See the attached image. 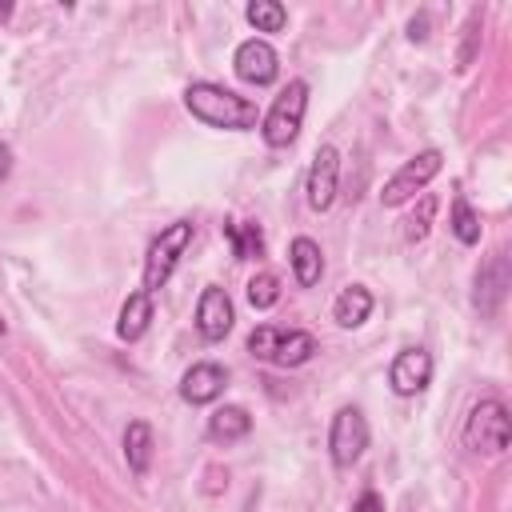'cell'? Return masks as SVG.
Returning <instances> with one entry per match:
<instances>
[{"instance_id": "cell-1", "label": "cell", "mask_w": 512, "mask_h": 512, "mask_svg": "<svg viewBox=\"0 0 512 512\" xmlns=\"http://www.w3.org/2000/svg\"><path fill=\"white\" fill-rule=\"evenodd\" d=\"M184 104L196 120H204L208 128H228V132H244V128H256L260 112L252 100L236 96L232 88L224 84H212V80H196L184 88Z\"/></svg>"}, {"instance_id": "cell-2", "label": "cell", "mask_w": 512, "mask_h": 512, "mask_svg": "<svg viewBox=\"0 0 512 512\" xmlns=\"http://www.w3.org/2000/svg\"><path fill=\"white\" fill-rule=\"evenodd\" d=\"M508 436H512V420H508L504 400H480V404L468 412L464 444H468L472 452L496 456V452H504V448H508Z\"/></svg>"}, {"instance_id": "cell-3", "label": "cell", "mask_w": 512, "mask_h": 512, "mask_svg": "<svg viewBox=\"0 0 512 512\" xmlns=\"http://www.w3.org/2000/svg\"><path fill=\"white\" fill-rule=\"evenodd\" d=\"M192 244V220H176L168 224L152 244H148V256H144V292L152 296L156 288H164V280L172 276L176 260L184 256V248Z\"/></svg>"}, {"instance_id": "cell-4", "label": "cell", "mask_w": 512, "mask_h": 512, "mask_svg": "<svg viewBox=\"0 0 512 512\" xmlns=\"http://www.w3.org/2000/svg\"><path fill=\"white\" fill-rule=\"evenodd\" d=\"M304 108H308V84L304 80H292L276 100H272V108H268V116H264V144H272V148H284V144H292L296 140V132H300V120H304Z\"/></svg>"}, {"instance_id": "cell-5", "label": "cell", "mask_w": 512, "mask_h": 512, "mask_svg": "<svg viewBox=\"0 0 512 512\" xmlns=\"http://www.w3.org/2000/svg\"><path fill=\"white\" fill-rule=\"evenodd\" d=\"M368 448V420L360 408H340L332 416V428H328V452H332V464L336 468H348L364 456Z\"/></svg>"}, {"instance_id": "cell-6", "label": "cell", "mask_w": 512, "mask_h": 512, "mask_svg": "<svg viewBox=\"0 0 512 512\" xmlns=\"http://www.w3.org/2000/svg\"><path fill=\"white\" fill-rule=\"evenodd\" d=\"M440 164H444V156L436 152V148H428V152H420V156H412L388 184H384V192H380V204L384 208H396V204H404V200H412L416 192H424L428 188V180L440 172Z\"/></svg>"}, {"instance_id": "cell-7", "label": "cell", "mask_w": 512, "mask_h": 512, "mask_svg": "<svg viewBox=\"0 0 512 512\" xmlns=\"http://www.w3.org/2000/svg\"><path fill=\"white\" fill-rule=\"evenodd\" d=\"M336 180H340V152L332 144H324L316 156H312V168H308V208L312 212H328L332 200H336Z\"/></svg>"}, {"instance_id": "cell-8", "label": "cell", "mask_w": 512, "mask_h": 512, "mask_svg": "<svg viewBox=\"0 0 512 512\" xmlns=\"http://www.w3.org/2000/svg\"><path fill=\"white\" fill-rule=\"evenodd\" d=\"M232 320H236V312H232L228 292L220 284H208L200 292V304H196V332L216 344V340H224L232 332Z\"/></svg>"}, {"instance_id": "cell-9", "label": "cell", "mask_w": 512, "mask_h": 512, "mask_svg": "<svg viewBox=\"0 0 512 512\" xmlns=\"http://www.w3.org/2000/svg\"><path fill=\"white\" fill-rule=\"evenodd\" d=\"M428 380H432V356L424 348L396 352V360L388 368V384H392L396 396H416V392L428 388Z\"/></svg>"}, {"instance_id": "cell-10", "label": "cell", "mask_w": 512, "mask_h": 512, "mask_svg": "<svg viewBox=\"0 0 512 512\" xmlns=\"http://www.w3.org/2000/svg\"><path fill=\"white\" fill-rule=\"evenodd\" d=\"M232 64H236V76L248 80V84H272L276 72H280L276 48H272L268 40H260V36L244 40V44L236 48V60H232Z\"/></svg>"}, {"instance_id": "cell-11", "label": "cell", "mask_w": 512, "mask_h": 512, "mask_svg": "<svg viewBox=\"0 0 512 512\" xmlns=\"http://www.w3.org/2000/svg\"><path fill=\"white\" fill-rule=\"evenodd\" d=\"M224 384H228V372H224L220 364L204 360V364H192V368L180 376V396H184L188 404H212V400L224 392Z\"/></svg>"}, {"instance_id": "cell-12", "label": "cell", "mask_w": 512, "mask_h": 512, "mask_svg": "<svg viewBox=\"0 0 512 512\" xmlns=\"http://www.w3.org/2000/svg\"><path fill=\"white\" fill-rule=\"evenodd\" d=\"M508 292V260L504 252H496L480 272H476V308L480 312H496L500 300Z\"/></svg>"}, {"instance_id": "cell-13", "label": "cell", "mask_w": 512, "mask_h": 512, "mask_svg": "<svg viewBox=\"0 0 512 512\" xmlns=\"http://www.w3.org/2000/svg\"><path fill=\"white\" fill-rule=\"evenodd\" d=\"M368 316H372V292H368L364 284H348V288L336 296V304H332V320H336L340 328H360Z\"/></svg>"}, {"instance_id": "cell-14", "label": "cell", "mask_w": 512, "mask_h": 512, "mask_svg": "<svg viewBox=\"0 0 512 512\" xmlns=\"http://www.w3.org/2000/svg\"><path fill=\"white\" fill-rule=\"evenodd\" d=\"M252 432V416L244 412V408H236V404H224V408H216L212 416H208V436L216 440V444H236V440H244Z\"/></svg>"}, {"instance_id": "cell-15", "label": "cell", "mask_w": 512, "mask_h": 512, "mask_svg": "<svg viewBox=\"0 0 512 512\" xmlns=\"http://www.w3.org/2000/svg\"><path fill=\"white\" fill-rule=\"evenodd\" d=\"M148 320H152V296L140 288V292H132L128 300H124V308H120V324H116V332H120V340H140L144 332H148Z\"/></svg>"}, {"instance_id": "cell-16", "label": "cell", "mask_w": 512, "mask_h": 512, "mask_svg": "<svg viewBox=\"0 0 512 512\" xmlns=\"http://www.w3.org/2000/svg\"><path fill=\"white\" fill-rule=\"evenodd\" d=\"M288 260H292V272H296V280H300L304 288H312V284L320 280V272H324L320 244H316V240H308V236H296V240H292Z\"/></svg>"}, {"instance_id": "cell-17", "label": "cell", "mask_w": 512, "mask_h": 512, "mask_svg": "<svg viewBox=\"0 0 512 512\" xmlns=\"http://www.w3.org/2000/svg\"><path fill=\"white\" fill-rule=\"evenodd\" d=\"M224 240H228L236 260H252V256L264 252V232L252 220H244V224L240 220H224Z\"/></svg>"}, {"instance_id": "cell-18", "label": "cell", "mask_w": 512, "mask_h": 512, "mask_svg": "<svg viewBox=\"0 0 512 512\" xmlns=\"http://www.w3.org/2000/svg\"><path fill=\"white\" fill-rule=\"evenodd\" d=\"M124 460H128V468L136 476L148 472V464H152V428L144 420H132L124 428Z\"/></svg>"}, {"instance_id": "cell-19", "label": "cell", "mask_w": 512, "mask_h": 512, "mask_svg": "<svg viewBox=\"0 0 512 512\" xmlns=\"http://www.w3.org/2000/svg\"><path fill=\"white\" fill-rule=\"evenodd\" d=\"M312 352H316V340H312L308 332H280V336H276V348H272V364L296 368V364H304Z\"/></svg>"}, {"instance_id": "cell-20", "label": "cell", "mask_w": 512, "mask_h": 512, "mask_svg": "<svg viewBox=\"0 0 512 512\" xmlns=\"http://www.w3.org/2000/svg\"><path fill=\"white\" fill-rule=\"evenodd\" d=\"M244 16H248V24H252L256 32H280V28L288 24L284 4H276V0H252V4L244 8Z\"/></svg>"}, {"instance_id": "cell-21", "label": "cell", "mask_w": 512, "mask_h": 512, "mask_svg": "<svg viewBox=\"0 0 512 512\" xmlns=\"http://www.w3.org/2000/svg\"><path fill=\"white\" fill-rule=\"evenodd\" d=\"M452 232H456L460 244H476L480 240V216L472 212V204L464 196L452 200Z\"/></svg>"}, {"instance_id": "cell-22", "label": "cell", "mask_w": 512, "mask_h": 512, "mask_svg": "<svg viewBox=\"0 0 512 512\" xmlns=\"http://www.w3.org/2000/svg\"><path fill=\"white\" fill-rule=\"evenodd\" d=\"M432 216H436V196H428V192H424V196H420V208L404 220V240H408V244L424 240V236H428V228H432Z\"/></svg>"}, {"instance_id": "cell-23", "label": "cell", "mask_w": 512, "mask_h": 512, "mask_svg": "<svg viewBox=\"0 0 512 512\" xmlns=\"http://www.w3.org/2000/svg\"><path fill=\"white\" fill-rule=\"evenodd\" d=\"M276 300H280V280H276L272 272H256V276L248 280V304L264 312V308H272Z\"/></svg>"}, {"instance_id": "cell-24", "label": "cell", "mask_w": 512, "mask_h": 512, "mask_svg": "<svg viewBox=\"0 0 512 512\" xmlns=\"http://www.w3.org/2000/svg\"><path fill=\"white\" fill-rule=\"evenodd\" d=\"M276 336H280V328H272V324H260V328H252V332H248V352H252L256 360H272Z\"/></svg>"}, {"instance_id": "cell-25", "label": "cell", "mask_w": 512, "mask_h": 512, "mask_svg": "<svg viewBox=\"0 0 512 512\" xmlns=\"http://www.w3.org/2000/svg\"><path fill=\"white\" fill-rule=\"evenodd\" d=\"M352 512H384V500H380L376 492H364V496L352 504Z\"/></svg>"}, {"instance_id": "cell-26", "label": "cell", "mask_w": 512, "mask_h": 512, "mask_svg": "<svg viewBox=\"0 0 512 512\" xmlns=\"http://www.w3.org/2000/svg\"><path fill=\"white\" fill-rule=\"evenodd\" d=\"M424 28H428V16H412V20H408V40H424V36H428Z\"/></svg>"}, {"instance_id": "cell-27", "label": "cell", "mask_w": 512, "mask_h": 512, "mask_svg": "<svg viewBox=\"0 0 512 512\" xmlns=\"http://www.w3.org/2000/svg\"><path fill=\"white\" fill-rule=\"evenodd\" d=\"M8 172H12V148L0 140V184L8 180Z\"/></svg>"}, {"instance_id": "cell-28", "label": "cell", "mask_w": 512, "mask_h": 512, "mask_svg": "<svg viewBox=\"0 0 512 512\" xmlns=\"http://www.w3.org/2000/svg\"><path fill=\"white\" fill-rule=\"evenodd\" d=\"M12 16V4H0V20H8Z\"/></svg>"}, {"instance_id": "cell-29", "label": "cell", "mask_w": 512, "mask_h": 512, "mask_svg": "<svg viewBox=\"0 0 512 512\" xmlns=\"http://www.w3.org/2000/svg\"><path fill=\"white\" fill-rule=\"evenodd\" d=\"M0 336H4V320H0Z\"/></svg>"}]
</instances>
